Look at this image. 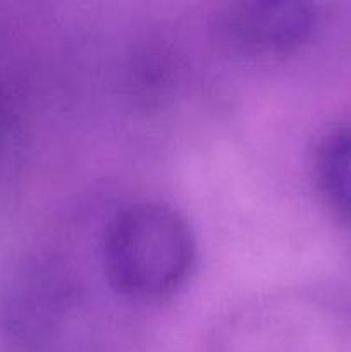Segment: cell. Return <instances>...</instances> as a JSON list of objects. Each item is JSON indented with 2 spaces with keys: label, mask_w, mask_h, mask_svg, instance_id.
Instances as JSON below:
<instances>
[{
  "label": "cell",
  "mask_w": 351,
  "mask_h": 352,
  "mask_svg": "<svg viewBox=\"0 0 351 352\" xmlns=\"http://www.w3.org/2000/svg\"><path fill=\"white\" fill-rule=\"evenodd\" d=\"M195 260L191 227L164 203L124 206L110 219L103 236V265L110 284L138 301H155L178 291Z\"/></svg>",
  "instance_id": "cell-1"
},
{
  "label": "cell",
  "mask_w": 351,
  "mask_h": 352,
  "mask_svg": "<svg viewBox=\"0 0 351 352\" xmlns=\"http://www.w3.org/2000/svg\"><path fill=\"white\" fill-rule=\"evenodd\" d=\"M317 23L310 3H241L227 17L226 28L234 43L251 54H284L305 43Z\"/></svg>",
  "instance_id": "cell-2"
},
{
  "label": "cell",
  "mask_w": 351,
  "mask_h": 352,
  "mask_svg": "<svg viewBox=\"0 0 351 352\" xmlns=\"http://www.w3.org/2000/svg\"><path fill=\"white\" fill-rule=\"evenodd\" d=\"M315 164L327 201L351 217V127L334 131L320 143Z\"/></svg>",
  "instance_id": "cell-3"
}]
</instances>
